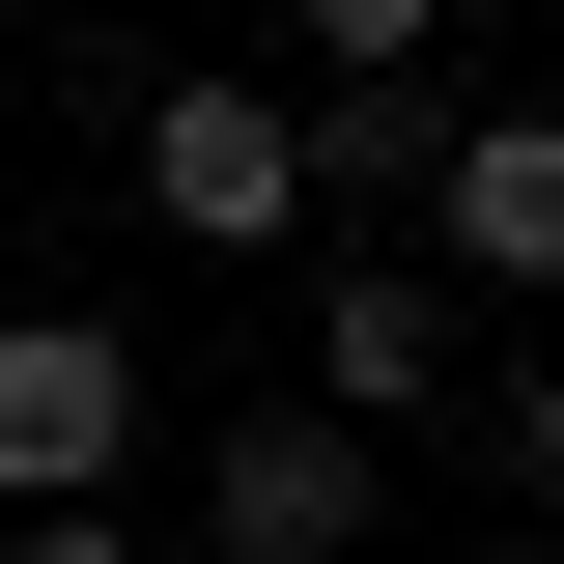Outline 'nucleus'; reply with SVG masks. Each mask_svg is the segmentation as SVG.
Listing matches in <instances>:
<instances>
[{"mask_svg": "<svg viewBox=\"0 0 564 564\" xmlns=\"http://www.w3.org/2000/svg\"><path fill=\"white\" fill-rule=\"evenodd\" d=\"M395 254L452 282V311H536V282H564V113H536V85L423 113V198H395Z\"/></svg>", "mask_w": 564, "mask_h": 564, "instance_id": "obj_1", "label": "nucleus"}, {"mask_svg": "<svg viewBox=\"0 0 564 564\" xmlns=\"http://www.w3.org/2000/svg\"><path fill=\"white\" fill-rule=\"evenodd\" d=\"M452 367H480V311H452L395 226H311V423L395 452V423H452Z\"/></svg>", "mask_w": 564, "mask_h": 564, "instance_id": "obj_2", "label": "nucleus"}, {"mask_svg": "<svg viewBox=\"0 0 564 564\" xmlns=\"http://www.w3.org/2000/svg\"><path fill=\"white\" fill-rule=\"evenodd\" d=\"M141 198H170V254H311L282 85H254V57H170V85H141Z\"/></svg>", "mask_w": 564, "mask_h": 564, "instance_id": "obj_3", "label": "nucleus"}, {"mask_svg": "<svg viewBox=\"0 0 564 564\" xmlns=\"http://www.w3.org/2000/svg\"><path fill=\"white\" fill-rule=\"evenodd\" d=\"M141 423H170V395H141L113 311H0V508H113Z\"/></svg>", "mask_w": 564, "mask_h": 564, "instance_id": "obj_4", "label": "nucleus"}, {"mask_svg": "<svg viewBox=\"0 0 564 564\" xmlns=\"http://www.w3.org/2000/svg\"><path fill=\"white\" fill-rule=\"evenodd\" d=\"M198 536L226 564H367V536H395V452L311 423V395H254V423H198Z\"/></svg>", "mask_w": 564, "mask_h": 564, "instance_id": "obj_5", "label": "nucleus"}, {"mask_svg": "<svg viewBox=\"0 0 564 564\" xmlns=\"http://www.w3.org/2000/svg\"><path fill=\"white\" fill-rule=\"evenodd\" d=\"M452 29H480V0H282V57H311V85H423Z\"/></svg>", "mask_w": 564, "mask_h": 564, "instance_id": "obj_6", "label": "nucleus"}, {"mask_svg": "<svg viewBox=\"0 0 564 564\" xmlns=\"http://www.w3.org/2000/svg\"><path fill=\"white\" fill-rule=\"evenodd\" d=\"M0 564H141V508H0Z\"/></svg>", "mask_w": 564, "mask_h": 564, "instance_id": "obj_7", "label": "nucleus"}, {"mask_svg": "<svg viewBox=\"0 0 564 564\" xmlns=\"http://www.w3.org/2000/svg\"><path fill=\"white\" fill-rule=\"evenodd\" d=\"M480 564H508V536H480Z\"/></svg>", "mask_w": 564, "mask_h": 564, "instance_id": "obj_8", "label": "nucleus"}]
</instances>
